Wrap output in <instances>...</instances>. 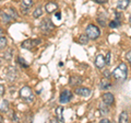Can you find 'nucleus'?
<instances>
[{"label":"nucleus","instance_id":"f257e3e1","mask_svg":"<svg viewBox=\"0 0 131 123\" xmlns=\"http://www.w3.org/2000/svg\"><path fill=\"white\" fill-rule=\"evenodd\" d=\"M127 74H128V68H127V65L125 63H121L119 66L114 69L113 76H114V78L116 80L122 83V81H125L126 78H127Z\"/></svg>","mask_w":131,"mask_h":123},{"label":"nucleus","instance_id":"f03ea898","mask_svg":"<svg viewBox=\"0 0 131 123\" xmlns=\"http://www.w3.org/2000/svg\"><path fill=\"white\" fill-rule=\"evenodd\" d=\"M85 33L88 34V36L91 40H96L98 39V36L101 35V31L96 25L94 24H89L86 27V30H85Z\"/></svg>","mask_w":131,"mask_h":123},{"label":"nucleus","instance_id":"7ed1b4c3","mask_svg":"<svg viewBox=\"0 0 131 123\" xmlns=\"http://www.w3.org/2000/svg\"><path fill=\"white\" fill-rule=\"evenodd\" d=\"M20 97H21V99H23L25 102L33 101V91H32V89L28 87V86L23 87L21 90H20Z\"/></svg>","mask_w":131,"mask_h":123},{"label":"nucleus","instance_id":"20e7f679","mask_svg":"<svg viewBox=\"0 0 131 123\" xmlns=\"http://www.w3.org/2000/svg\"><path fill=\"white\" fill-rule=\"evenodd\" d=\"M39 28H40V30H42L44 33H50V32L55 29V25H54V23L51 22V20L50 19H44L42 22H40L39 24Z\"/></svg>","mask_w":131,"mask_h":123},{"label":"nucleus","instance_id":"39448f33","mask_svg":"<svg viewBox=\"0 0 131 123\" xmlns=\"http://www.w3.org/2000/svg\"><path fill=\"white\" fill-rule=\"evenodd\" d=\"M42 41L40 40H25L24 42L21 44V47L22 48H25V50H32V48H34L35 46H37L38 44H40Z\"/></svg>","mask_w":131,"mask_h":123},{"label":"nucleus","instance_id":"423d86ee","mask_svg":"<svg viewBox=\"0 0 131 123\" xmlns=\"http://www.w3.org/2000/svg\"><path fill=\"white\" fill-rule=\"evenodd\" d=\"M71 98H72V93L69 91V90H63V91L60 93L59 100L61 103H68V102L71 100Z\"/></svg>","mask_w":131,"mask_h":123},{"label":"nucleus","instance_id":"0eeeda50","mask_svg":"<svg viewBox=\"0 0 131 123\" xmlns=\"http://www.w3.org/2000/svg\"><path fill=\"white\" fill-rule=\"evenodd\" d=\"M75 95L78 96H82V97H89L91 95V90L89 88H85V87H79L74 90Z\"/></svg>","mask_w":131,"mask_h":123},{"label":"nucleus","instance_id":"6e6552de","mask_svg":"<svg viewBox=\"0 0 131 123\" xmlns=\"http://www.w3.org/2000/svg\"><path fill=\"white\" fill-rule=\"evenodd\" d=\"M102 98H103V101L105 102L106 104H108V106L114 104V102H115L114 95H113V93H110V92H106V93H104Z\"/></svg>","mask_w":131,"mask_h":123},{"label":"nucleus","instance_id":"1a4fd4ad","mask_svg":"<svg viewBox=\"0 0 131 123\" xmlns=\"http://www.w3.org/2000/svg\"><path fill=\"white\" fill-rule=\"evenodd\" d=\"M106 65V61H105V57L100 54L96 56V59H95V66L98 68V69H102L104 66Z\"/></svg>","mask_w":131,"mask_h":123},{"label":"nucleus","instance_id":"9d476101","mask_svg":"<svg viewBox=\"0 0 131 123\" xmlns=\"http://www.w3.org/2000/svg\"><path fill=\"white\" fill-rule=\"evenodd\" d=\"M45 8H46V11H47V13H52L54 11L57 10V8H58V5L55 2H47L46 3V6H45Z\"/></svg>","mask_w":131,"mask_h":123},{"label":"nucleus","instance_id":"9b49d317","mask_svg":"<svg viewBox=\"0 0 131 123\" xmlns=\"http://www.w3.org/2000/svg\"><path fill=\"white\" fill-rule=\"evenodd\" d=\"M0 17H1L2 21L5 23H9L11 20L13 19L9 13H8V11H2V10H0Z\"/></svg>","mask_w":131,"mask_h":123},{"label":"nucleus","instance_id":"f8f14e48","mask_svg":"<svg viewBox=\"0 0 131 123\" xmlns=\"http://www.w3.org/2000/svg\"><path fill=\"white\" fill-rule=\"evenodd\" d=\"M98 109H100V112H101L102 116H106V114H108V112H109L108 104H106L104 101L102 102V103H100V106H98Z\"/></svg>","mask_w":131,"mask_h":123},{"label":"nucleus","instance_id":"ddd939ff","mask_svg":"<svg viewBox=\"0 0 131 123\" xmlns=\"http://www.w3.org/2000/svg\"><path fill=\"white\" fill-rule=\"evenodd\" d=\"M83 83V79L81 78V77H77V76H72L70 80H69V84L71 86H79Z\"/></svg>","mask_w":131,"mask_h":123},{"label":"nucleus","instance_id":"4468645a","mask_svg":"<svg viewBox=\"0 0 131 123\" xmlns=\"http://www.w3.org/2000/svg\"><path fill=\"white\" fill-rule=\"evenodd\" d=\"M129 3H130V0H120V1L117 3V9L125 10V9H127V7L129 6Z\"/></svg>","mask_w":131,"mask_h":123},{"label":"nucleus","instance_id":"2eb2a0df","mask_svg":"<svg viewBox=\"0 0 131 123\" xmlns=\"http://www.w3.org/2000/svg\"><path fill=\"white\" fill-rule=\"evenodd\" d=\"M15 77H16V71H15V68L10 67L9 68V72H8V80H9V81H13V80H15Z\"/></svg>","mask_w":131,"mask_h":123},{"label":"nucleus","instance_id":"dca6fc26","mask_svg":"<svg viewBox=\"0 0 131 123\" xmlns=\"http://www.w3.org/2000/svg\"><path fill=\"white\" fill-rule=\"evenodd\" d=\"M110 87H112V85H110V83L108 81V79L106 78V77L101 80V84H100V88L101 89L105 90V89H109Z\"/></svg>","mask_w":131,"mask_h":123},{"label":"nucleus","instance_id":"f3484780","mask_svg":"<svg viewBox=\"0 0 131 123\" xmlns=\"http://www.w3.org/2000/svg\"><path fill=\"white\" fill-rule=\"evenodd\" d=\"M62 107H58V108L56 109V117H57V121L59 122H63V116H62Z\"/></svg>","mask_w":131,"mask_h":123},{"label":"nucleus","instance_id":"a211bd4d","mask_svg":"<svg viewBox=\"0 0 131 123\" xmlns=\"http://www.w3.org/2000/svg\"><path fill=\"white\" fill-rule=\"evenodd\" d=\"M89 40H90V38L88 36L86 33H85V34H81L80 38H79V43L82 44V45H86L89 43Z\"/></svg>","mask_w":131,"mask_h":123},{"label":"nucleus","instance_id":"6ab92c4d","mask_svg":"<svg viewBox=\"0 0 131 123\" xmlns=\"http://www.w3.org/2000/svg\"><path fill=\"white\" fill-rule=\"evenodd\" d=\"M42 14H43V8L40 7V6H38V7L34 10V12H33V17H34L35 19H37V18H39Z\"/></svg>","mask_w":131,"mask_h":123},{"label":"nucleus","instance_id":"aec40b11","mask_svg":"<svg viewBox=\"0 0 131 123\" xmlns=\"http://www.w3.org/2000/svg\"><path fill=\"white\" fill-rule=\"evenodd\" d=\"M8 109H9V102L7 100H2L0 102V110L3 112H6V111H8Z\"/></svg>","mask_w":131,"mask_h":123},{"label":"nucleus","instance_id":"412c9836","mask_svg":"<svg viewBox=\"0 0 131 123\" xmlns=\"http://www.w3.org/2000/svg\"><path fill=\"white\" fill-rule=\"evenodd\" d=\"M119 122L120 123H126L128 122V113H127L126 111H122L120 117H119Z\"/></svg>","mask_w":131,"mask_h":123},{"label":"nucleus","instance_id":"4be33fe9","mask_svg":"<svg viewBox=\"0 0 131 123\" xmlns=\"http://www.w3.org/2000/svg\"><path fill=\"white\" fill-rule=\"evenodd\" d=\"M117 27H120V21H119L118 19L113 20V21H110V22H109V28L115 29V28H117Z\"/></svg>","mask_w":131,"mask_h":123},{"label":"nucleus","instance_id":"5701e85b","mask_svg":"<svg viewBox=\"0 0 131 123\" xmlns=\"http://www.w3.org/2000/svg\"><path fill=\"white\" fill-rule=\"evenodd\" d=\"M7 11H8V13H9L13 19H16V18H18V13H16V11H15L14 9H12V8H9V9H8Z\"/></svg>","mask_w":131,"mask_h":123},{"label":"nucleus","instance_id":"b1692460","mask_svg":"<svg viewBox=\"0 0 131 123\" xmlns=\"http://www.w3.org/2000/svg\"><path fill=\"white\" fill-rule=\"evenodd\" d=\"M7 45V39L3 38V36H0V50L5 48Z\"/></svg>","mask_w":131,"mask_h":123},{"label":"nucleus","instance_id":"393cba45","mask_svg":"<svg viewBox=\"0 0 131 123\" xmlns=\"http://www.w3.org/2000/svg\"><path fill=\"white\" fill-rule=\"evenodd\" d=\"M97 22L100 23L102 27H106V25H107V23H106V20H105V17H101V15H100V17L97 18Z\"/></svg>","mask_w":131,"mask_h":123},{"label":"nucleus","instance_id":"a878e982","mask_svg":"<svg viewBox=\"0 0 131 123\" xmlns=\"http://www.w3.org/2000/svg\"><path fill=\"white\" fill-rule=\"evenodd\" d=\"M18 61L20 63V65H21L22 67H24V68H27V67H28V65L25 63V60H24L22 57H20V56H19V57H18Z\"/></svg>","mask_w":131,"mask_h":123},{"label":"nucleus","instance_id":"bb28decb","mask_svg":"<svg viewBox=\"0 0 131 123\" xmlns=\"http://www.w3.org/2000/svg\"><path fill=\"white\" fill-rule=\"evenodd\" d=\"M21 1H22V5L23 6L28 7V8H30L33 5V0H21Z\"/></svg>","mask_w":131,"mask_h":123},{"label":"nucleus","instance_id":"cd10ccee","mask_svg":"<svg viewBox=\"0 0 131 123\" xmlns=\"http://www.w3.org/2000/svg\"><path fill=\"white\" fill-rule=\"evenodd\" d=\"M110 57H112V53L108 52L106 54V57H105V61H106V65H109L110 64Z\"/></svg>","mask_w":131,"mask_h":123},{"label":"nucleus","instance_id":"c85d7f7f","mask_svg":"<svg viewBox=\"0 0 131 123\" xmlns=\"http://www.w3.org/2000/svg\"><path fill=\"white\" fill-rule=\"evenodd\" d=\"M126 58H127V60H128L129 63L131 64V51H129L128 53H127V55H126Z\"/></svg>","mask_w":131,"mask_h":123},{"label":"nucleus","instance_id":"c756f323","mask_svg":"<svg viewBox=\"0 0 131 123\" xmlns=\"http://www.w3.org/2000/svg\"><path fill=\"white\" fill-rule=\"evenodd\" d=\"M3 93H5V86L0 85V97H2Z\"/></svg>","mask_w":131,"mask_h":123},{"label":"nucleus","instance_id":"7c9ffc66","mask_svg":"<svg viewBox=\"0 0 131 123\" xmlns=\"http://www.w3.org/2000/svg\"><path fill=\"white\" fill-rule=\"evenodd\" d=\"M95 2H97V3H101V5H103V3H106L108 1V0H94Z\"/></svg>","mask_w":131,"mask_h":123},{"label":"nucleus","instance_id":"2f4dec72","mask_svg":"<svg viewBox=\"0 0 131 123\" xmlns=\"http://www.w3.org/2000/svg\"><path fill=\"white\" fill-rule=\"evenodd\" d=\"M104 76L106 77V78H109V76H110V73L108 71H105L104 72Z\"/></svg>","mask_w":131,"mask_h":123},{"label":"nucleus","instance_id":"473e14b6","mask_svg":"<svg viewBox=\"0 0 131 123\" xmlns=\"http://www.w3.org/2000/svg\"><path fill=\"white\" fill-rule=\"evenodd\" d=\"M55 17H56L57 19H58V20H60V19H61V13H60V12H57V13H56V15H55Z\"/></svg>","mask_w":131,"mask_h":123},{"label":"nucleus","instance_id":"72a5a7b5","mask_svg":"<svg viewBox=\"0 0 131 123\" xmlns=\"http://www.w3.org/2000/svg\"><path fill=\"white\" fill-rule=\"evenodd\" d=\"M101 122H102V123H108V122H110V121L108 120V119H102Z\"/></svg>","mask_w":131,"mask_h":123},{"label":"nucleus","instance_id":"f704fd0d","mask_svg":"<svg viewBox=\"0 0 131 123\" xmlns=\"http://www.w3.org/2000/svg\"><path fill=\"white\" fill-rule=\"evenodd\" d=\"M2 34H3V31H2V30H1V29H0V36H1V35H2Z\"/></svg>","mask_w":131,"mask_h":123},{"label":"nucleus","instance_id":"c9c22d12","mask_svg":"<svg viewBox=\"0 0 131 123\" xmlns=\"http://www.w3.org/2000/svg\"><path fill=\"white\" fill-rule=\"evenodd\" d=\"M2 120H3V119H2V117L0 116V122H2Z\"/></svg>","mask_w":131,"mask_h":123},{"label":"nucleus","instance_id":"e433bc0d","mask_svg":"<svg viewBox=\"0 0 131 123\" xmlns=\"http://www.w3.org/2000/svg\"><path fill=\"white\" fill-rule=\"evenodd\" d=\"M129 22H130V24H131V15H130V18H129Z\"/></svg>","mask_w":131,"mask_h":123}]
</instances>
